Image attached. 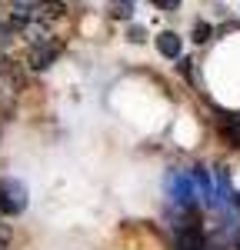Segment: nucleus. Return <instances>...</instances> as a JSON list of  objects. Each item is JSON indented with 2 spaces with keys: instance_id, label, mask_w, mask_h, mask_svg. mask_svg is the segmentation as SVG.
Segmentation results:
<instances>
[{
  "instance_id": "1",
  "label": "nucleus",
  "mask_w": 240,
  "mask_h": 250,
  "mask_svg": "<svg viewBox=\"0 0 240 250\" xmlns=\"http://www.w3.org/2000/svg\"><path fill=\"white\" fill-rule=\"evenodd\" d=\"M163 190H167V200H170L180 213L197 210V187H194L190 170H170L163 177Z\"/></svg>"
},
{
  "instance_id": "2",
  "label": "nucleus",
  "mask_w": 240,
  "mask_h": 250,
  "mask_svg": "<svg viewBox=\"0 0 240 250\" xmlns=\"http://www.w3.org/2000/svg\"><path fill=\"white\" fill-rule=\"evenodd\" d=\"M30 204V190L17 177H0V213L3 217H20Z\"/></svg>"
},
{
  "instance_id": "3",
  "label": "nucleus",
  "mask_w": 240,
  "mask_h": 250,
  "mask_svg": "<svg viewBox=\"0 0 240 250\" xmlns=\"http://www.w3.org/2000/svg\"><path fill=\"white\" fill-rule=\"evenodd\" d=\"M60 50H63V43L60 40H43V43H34L30 47V54H27V63L34 67V70H47V67H54V60L60 57Z\"/></svg>"
},
{
  "instance_id": "4",
  "label": "nucleus",
  "mask_w": 240,
  "mask_h": 250,
  "mask_svg": "<svg viewBox=\"0 0 240 250\" xmlns=\"http://www.w3.org/2000/svg\"><path fill=\"white\" fill-rule=\"evenodd\" d=\"M214 124H217L220 137H223L230 147H240V117L237 114H223V110H217Z\"/></svg>"
},
{
  "instance_id": "5",
  "label": "nucleus",
  "mask_w": 240,
  "mask_h": 250,
  "mask_svg": "<svg viewBox=\"0 0 240 250\" xmlns=\"http://www.w3.org/2000/svg\"><path fill=\"white\" fill-rule=\"evenodd\" d=\"M157 50L160 57L167 60H180V54H183V40H180V34H174V30H163V34H157Z\"/></svg>"
},
{
  "instance_id": "6",
  "label": "nucleus",
  "mask_w": 240,
  "mask_h": 250,
  "mask_svg": "<svg viewBox=\"0 0 240 250\" xmlns=\"http://www.w3.org/2000/svg\"><path fill=\"white\" fill-rule=\"evenodd\" d=\"M214 34H217V30H214L210 23H203V20H200L197 27H194V40H197V43H207V40L214 37Z\"/></svg>"
},
{
  "instance_id": "7",
  "label": "nucleus",
  "mask_w": 240,
  "mask_h": 250,
  "mask_svg": "<svg viewBox=\"0 0 240 250\" xmlns=\"http://www.w3.org/2000/svg\"><path fill=\"white\" fill-rule=\"evenodd\" d=\"M114 17H120V20H130V14H134V3H127V0H114Z\"/></svg>"
},
{
  "instance_id": "8",
  "label": "nucleus",
  "mask_w": 240,
  "mask_h": 250,
  "mask_svg": "<svg viewBox=\"0 0 240 250\" xmlns=\"http://www.w3.org/2000/svg\"><path fill=\"white\" fill-rule=\"evenodd\" d=\"M127 40H130V43H143V40H147V30H143L140 23H134V27L127 30Z\"/></svg>"
},
{
  "instance_id": "9",
  "label": "nucleus",
  "mask_w": 240,
  "mask_h": 250,
  "mask_svg": "<svg viewBox=\"0 0 240 250\" xmlns=\"http://www.w3.org/2000/svg\"><path fill=\"white\" fill-rule=\"evenodd\" d=\"M160 10H167V14H174V10H180V0H154Z\"/></svg>"
},
{
  "instance_id": "10",
  "label": "nucleus",
  "mask_w": 240,
  "mask_h": 250,
  "mask_svg": "<svg viewBox=\"0 0 240 250\" xmlns=\"http://www.w3.org/2000/svg\"><path fill=\"white\" fill-rule=\"evenodd\" d=\"M7 244H10V227L0 224V250H7Z\"/></svg>"
},
{
  "instance_id": "11",
  "label": "nucleus",
  "mask_w": 240,
  "mask_h": 250,
  "mask_svg": "<svg viewBox=\"0 0 240 250\" xmlns=\"http://www.w3.org/2000/svg\"><path fill=\"white\" fill-rule=\"evenodd\" d=\"M0 100H3V87H0Z\"/></svg>"
},
{
  "instance_id": "12",
  "label": "nucleus",
  "mask_w": 240,
  "mask_h": 250,
  "mask_svg": "<svg viewBox=\"0 0 240 250\" xmlns=\"http://www.w3.org/2000/svg\"><path fill=\"white\" fill-rule=\"evenodd\" d=\"M127 3H134V0H127Z\"/></svg>"
}]
</instances>
